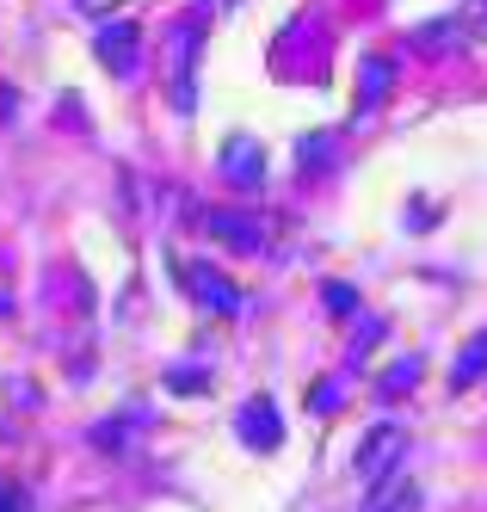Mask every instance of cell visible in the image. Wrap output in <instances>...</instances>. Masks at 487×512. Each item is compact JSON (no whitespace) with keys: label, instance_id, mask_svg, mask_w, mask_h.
<instances>
[{"label":"cell","instance_id":"30bf717a","mask_svg":"<svg viewBox=\"0 0 487 512\" xmlns=\"http://www.w3.org/2000/svg\"><path fill=\"white\" fill-rule=\"evenodd\" d=\"M389 87H395V62H389V56H370L364 75H358V112H370V105H377Z\"/></svg>","mask_w":487,"mask_h":512},{"label":"cell","instance_id":"52a82bcc","mask_svg":"<svg viewBox=\"0 0 487 512\" xmlns=\"http://www.w3.org/2000/svg\"><path fill=\"white\" fill-rule=\"evenodd\" d=\"M235 432L247 438V445H253V451H278V445H284V420H278V408H272V401H266V395H253V401H247V408H241V420H235Z\"/></svg>","mask_w":487,"mask_h":512},{"label":"cell","instance_id":"2e32d148","mask_svg":"<svg viewBox=\"0 0 487 512\" xmlns=\"http://www.w3.org/2000/svg\"><path fill=\"white\" fill-rule=\"evenodd\" d=\"M377 340H383V321H364V327H358V340H352V358H364Z\"/></svg>","mask_w":487,"mask_h":512},{"label":"cell","instance_id":"4fadbf2b","mask_svg":"<svg viewBox=\"0 0 487 512\" xmlns=\"http://www.w3.org/2000/svg\"><path fill=\"white\" fill-rule=\"evenodd\" d=\"M414 383H420V358H401L395 371H383L377 389H383V395H401V389H414Z\"/></svg>","mask_w":487,"mask_h":512},{"label":"cell","instance_id":"9c48e42d","mask_svg":"<svg viewBox=\"0 0 487 512\" xmlns=\"http://www.w3.org/2000/svg\"><path fill=\"white\" fill-rule=\"evenodd\" d=\"M457 44H469V13H451V19L414 31V50H457Z\"/></svg>","mask_w":487,"mask_h":512},{"label":"cell","instance_id":"6da1fadb","mask_svg":"<svg viewBox=\"0 0 487 512\" xmlns=\"http://www.w3.org/2000/svg\"><path fill=\"white\" fill-rule=\"evenodd\" d=\"M198 44H204V31H198V25H179V31H173L167 99H173V112H179V118H192V105H198V87H192V75H198Z\"/></svg>","mask_w":487,"mask_h":512},{"label":"cell","instance_id":"5bb4252c","mask_svg":"<svg viewBox=\"0 0 487 512\" xmlns=\"http://www.w3.org/2000/svg\"><path fill=\"white\" fill-rule=\"evenodd\" d=\"M321 155H333V136H309V142H296V167H309V173H321V167H327Z\"/></svg>","mask_w":487,"mask_h":512},{"label":"cell","instance_id":"277c9868","mask_svg":"<svg viewBox=\"0 0 487 512\" xmlns=\"http://www.w3.org/2000/svg\"><path fill=\"white\" fill-rule=\"evenodd\" d=\"M204 229H210V241H222L229 253H259V247H266V229H259L253 210H210Z\"/></svg>","mask_w":487,"mask_h":512},{"label":"cell","instance_id":"8fae6325","mask_svg":"<svg viewBox=\"0 0 487 512\" xmlns=\"http://www.w3.org/2000/svg\"><path fill=\"white\" fill-rule=\"evenodd\" d=\"M481 377H487V334H475V340L463 346L457 371H451V389H469V383H481Z\"/></svg>","mask_w":487,"mask_h":512},{"label":"cell","instance_id":"7c38bea8","mask_svg":"<svg viewBox=\"0 0 487 512\" xmlns=\"http://www.w3.org/2000/svg\"><path fill=\"white\" fill-rule=\"evenodd\" d=\"M321 303H327V315H358V290L352 284H321Z\"/></svg>","mask_w":487,"mask_h":512},{"label":"cell","instance_id":"ac0fdd59","mask_svg":"<svg viewBox=\"0 0 487 512\" xmlns=\"http://www.w3.org/2000/svg\"><path fill=\"white\" fill-rule=\"evenodd\" d=\"M81 7H93V13H105V7H118V0H81Z\"/></svg>","mask_w":487,"mask_h":512},{"label":"cell","instance_id":"3957f363","mask_svg":"<svg viewBox=\"0 0 487 512\" xmlns=\"http://www.w3.org/2000/svg\"><path fill=\"white\" fill-rule=\"evenodd\" d=\"M401 451H407V432L401 426H370L364 432V445H358V475L364 482H383V475H395L401 469Z\"/></svg>","mask_w":487,"mask_h":512},{"label":"cell","instance_id":"ba28073f","mask_svg":"<svg viewBox=\"0 0 487 512\" xmlns=\"http://www.w3.org/2000/svg\"><path fill=\"white\" fill-rule=\"evenodd\" d=\"M364 512H420V482L414 475H383L377 488H370V500H364Z\"/></svg>","mask_w":487,"mask_h":512},{"label":"cell","instance_id":"7a4b0ae2","mask_svg":"<svg viewBox=\"0 0 487 512\" xmlns=\"http://www.w3.org/2000/svg\"><path fill=\"white\" fill-rule=\"evenodd\" d=\"M179 278H185V290H192V297L210 309V315H222V321H229V315H241V284L235 278H222L216 266H204V260H179Z\"/></svg>","mask_w":487,"mask_h":512},{"label":"cell","instance_id":"e0dca14e","mask_svg":"<svg viewBox=\"0 0 487 512\" xmlns=\"http://www.w3.org/2000/svg\"><path fill=\"white\" fill-rule=\"evenodd\" d=\"M333 401H340V389H333V383H315V389H309V408H315V414H333Z\"/></svg>","mask_w":487,"mask_h":512},{"label":"cell","instance_id":"9a60e30c","mask_svg":"<svg viewBox=\"0 0 487 512\" xmlns=\"http://www.w3.org/2000/svg\"><path fill=\"white\" fill-rule=\"evenodd\" d=\"M0 512H31L25 488H19V482H7V475H0Z\"/></svg>","mask_w":487,"mask_h":512},{"label":"cell","instance_id":"8992f818","mask_svg":"<svg viewBox=\"0 0 487 512\" xmlns=\"http://www.w3.org/2000/svg\"><path fill=\"white\" fill-rule=\"evenodd\" d=\"M99 62L111 68V75H136V62H142V25L136 19L105 25L99 31Z\"/></svg>","mask_w":487,"mask_h":512},{"label":"cell","instance_id":"5b68a950","mask_svg":"<svg viewBox=\"0 0 487 512\" xmlns=\"http://www.w3.org/2000/svg\"><path fill=\"white\" fill-rule=\"evenodd\" d=\"M216 161H222V179H229V186H241V192H253L259 179H266V149H259L253 136H229Z\"/></svg>","mask_w":487,"mask_h":512}]
</instances>
